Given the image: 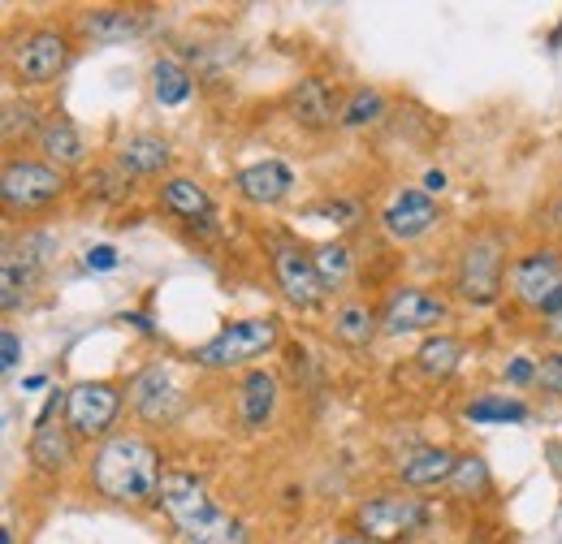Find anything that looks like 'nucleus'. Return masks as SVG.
I'll use <instances>...</instances> for the list:
<instances>
[{"instance_id":"obj_1","label":"nucleus","mask_w":562,"mask_h":544,"mask_svg":"<svg viewBox=\"0 0 562 544\" xmlns=\"http://www.w3.org/2000/svg\"><path fill=\"white\" fill-rule=\"evenodd\" d=\"M91 484L100 497L117 506H151L160 501V484H165L160 454L143 437H113L91 458Z\"/></svg>"},{"instance_id":"obj_2","label":"nucleus","mask_w":562,"mask_h":544,"mask_svg":"<svg viewBox=\"0 0 562 544\" xmlns=\"http://www.w3.org/2000/svg\"><path fill=\"white\" fill-rule=\"evenodd\" d=\"M160 510L169 514L182 544H247V528L212 501L204 479L187 476V472H165Z\"/></svg>"},{"instance_id":"obj_3","label":"nucleus","mask_w":562,"mask_h":544,"mask_svg":"<svg viewBox=\"0 0 562 544\" xmlns=\"http://www.w3.org/2000/svg\"><path fill=\"white\" fill-rule=\"evenodd\" d=\"M428 519H432L428 501L412 497V492H376V497H363L355 506V532L368 544L416 541L428 528Z\"/></svg>"},{"instance_id":"obj_4","label":"nucleus","mask_w":562,"mask_h":544,"mask_svg":"<svg viewBox=\"0 0 562 544\" xmlns=\"http://www.w3.org/2000/svg\"><path fill=\"white\" fill-rule=\"evenodd\" d=\"M57 251H61L57 234H44V229H31L4 247V260H0V307L4 311H13L40 285V276L57 260Z\"/></svg>"},{"instance_id":"obj_5","label":"nucleus","mask_w":562,"mask_h":544,"mask_svg":"<svg viewBox=\"0 0 562 544\" xmlns=\"http://www.w3.org/2000/svg\"><path fill=\"white\" fill-rule=\"evenodd\" d=\"M281 341L278 320H234L229 329H221L212 341H204L191 363L204 367V372H225V367H238V363H251L260 354H269L273 345Z\"/></svg>"},{"instance_id":"obj_6","label":"nucleus","mask_w":562,"mask_h":544,"mask_svg":"<svg viewBox=\"0 0 562 544\" xmlns=\"http://www.w3.org/2000/svg\"><path fill=\"white\" fill-rule=\"evenodd\" d=\"M66 195V173L48 160H9L0 173V200L9 212H44Z\"/></svg>"},{"instance_id":"obj_7","label":"nucleus","mask_w":562,"mask_h":544,"mask_svg":"<svg viewBox=\"0 0 562 544\" xmlns=\"http://www.w3.org/2000/svg\"><path fill=\"white\" fill-rule=\"evenodd\" d=\"M502 276H506V247L497 234H481L468 242L463 260H459V294L472 307H493L502 294Z\"/></svg>"},{"instance_id":"obj_8","label":"nucleus","mask_w":562,"mask_h":544,"mask_svg":"<svg viewBox=\"0 0 562 544\" xmlns=\"http://www.w3.org/2000/svg\"><path fill=\"white\" fill-rule=\"evenodd\" d=\"M182 403H187V398H182L178 372H173V363H165V359L147 363L139 376L131 381V410L139 415L143 423H151V428L173 423Z\"/></svg>"},{"instance_id":"obj_9","label":"nucleus","mask_w":562,"mask_h":544,"mask_svg":"<svg viewBox=\"0 0 562 544\" xmlns=\"http://www.w3.org/2000/svg\"><path fill=\"white\" fill-rule=\"evenodd\" d=\"M9 66L26 87L57 82V73L70 66V44L57 31H31L9 48Z\"/></svg>"},{"instance_id":"obj_10","label":"nucleus","mask_w":562,"mask_h":544,"mask_svg":"<svg viewBox=\"0 0 562 544\" xmlns=\"http://www.w3.org/2000/svg\"><path fill=\"white\" fill-rule=\"evenodd\" d=\"M122 410V389L109 385V381H82L74 385L70 398H66V415H70V432L91 441V437H104L113 428Z\"/></svg>"},{"instance_id":"obj_11","label":"nucleus","mask_w":562,"mask_h":544,"mask_svg":"<svg viewBox=\"0 0 562 544\" xmlns=\"http://www.w3.org/2000/svg\"><path fill=\"white\" fill-rule=\"evenodd\" d=\"M273 272H278V285L290 307L312 311V307L325 303V281L316 272V256H307L299 242H278L273 247Z\"/></svg>"},{"instance_id":"obj_12","label":"nucleus","mask_w":562,"mask_h":544,"mask_svg":"<svg viewBox=\"0 0 562 544\" xmlns=\"http://www.w3.org/2000/svg\"><path fill=\"white\" fill-rule=\"evenodd\" d=\"M506 276H510V294H515L524 307L541 311V307L562 290L559 251H532V256H519Z\"/></svg>"},{"instance_id":"obj_13","label":"nucleus","mask_w":562,"mask_h":544,"mask_svg":"<svg viewBox=\"0 0 562 544\" xmlns=\"http://www.w3.org/2000/svg\"><path fill=\"white\" fill-rule=\"evenodd\" d=\"M441 320H446V303L428 290H416V285L394 290L381 307V329L385 333H424V329H437Z\"/></svg>"},{"instance_id":"obj_14","label":"nucleus","mask_w":562,"mask_h":544,"mask_svg":"<svg viewBox=\"0 0 562 544\" xmlns=\"http://www.w3.org/2000/svg\"><path fill=\"white\" fill-rule=\"evenodd\" d=\"M381 225H385L390 238L416 242V238H424V234L437 225V200H432L428 191H398L394 204L385 207Z\"/></svg>"},{"instance_id":"obj_15","label":"nucleus","mask_w":562,"mask_h":544,"mask_svg":"<svg viewBox=\"0 0 562 544\" xmlns=\"http://www.w3.org/2000/svg\"><path fill=\"white\" fill-rule=\"evenodd\" d=\"M78 31L95 44H122L147 31V9H87L78 18Z\"/></svg>"},{"instance_id":"obj_16","label":"nucleus","mask_w":562,"mask_h":544,"mask_svg":"<svg viewBox=\"0 0 562 544\" xmlns=\"http://www.w3.org/2000/svg\"><path fill=\"white\" fill-rule=\"evenodd\" d=\"M238 191H243V200H251V204L273 207V204H281V200H290L294 173H290V165H281V160H260V165H247V169L238 173Z\"/></svg>"},{"instance_id":"obj_17","label":"nucleus","mask_w":562,"mask_h":544,"mask_svg":"<svg viewBox=\"0 0 562 544\" xmlns=\"http://www.w3.org/2000/svg\"><path fill=\"white\" fill-rule=\"evenodd\" d=\"M459 458L450 450H437V445H420L412 454L398 458V479L407 488H437V484H450L454 479Z\"/></svg>"},{"instance_id":"obj_18","label":"nucleus","mask_w":562,"mask_h":544,"mask_svg":"<svg viewBox=\"0 0 562 544\" xmlns=\"http://www.w3.org/2000/svg\"><path fill=\"white\" fill-rule=\"evenodd\" d=\"M290 109H294V117H299L307 131H325V126H334V117H342L334 91H329L321 78H303V82L290 91Z\"/></svg>"},{"instance_id":"obj_19","label":"nucleus","mask_w":562,"mask_h":544,"mask_svg":"<svg viewBox=\"0 0 562 544\" xmlns=\"http://www.w3.org/2000/svg\"><path fill=\"white\" fill-rule=\"evenodd\" d=\"M35 143H40V156H48L53 169H78L82 165V138H78L70 117H61V113L44 117Z\"/></svg>"},{"instance_id":"obj_20","label":"nucleus","mask_w":562,"mask_h":544,"mask_svg":"<svg viewBox=\"0 0 562 544\" xmlns=\"http://www.w3.org/2000/svg\"><path fill=\"white\" fill-rule=\"evenodd\" d=\"M160 204L169 207L173 216L191 220V225H212L209 191H204L200 182H191V178H169V182L160 186Z\"/></svg>"},{"instance_id":"obj_21","label":"nucleus","mask_w":562,"mask_h":544,"mask_svg":"<svg viewBox=\"0 0 562 544\" xmlns=\"http://www.w3.org/2000/svg\"><path fill=\"white\" fill-rule=\"evenodd\" d=\"M74 432H66L61 423L53 428V423H35V432H31V463L40 467V472H66L74 463Z\"/></svg>"},{"instance_id":"obj_22","label":"nucleus","mask_w":562,"mask_h":544,"mask_svg":"<svg viewBox=\"0 0 562 544\" xmlns=\"http://www.w3.org/2000/svg\"><path fill=\"white\" fill-rule=\"evenodd\" d=\"M169 165V143L156 135H135L117 147V169L131 178H151Z\"/></svg>"},{"instance_id":"obj_23","label":"nucleus","mask_w":562,"mask_h":544,"mask_svg":"<svg viewBox=\"0 0 562 544\" xmlns=\"http://www.w3.org/2000/svg\"><path fill=\"white\" fill-rule=\"evenodd\" d=\"M238 410H243V423L247 428H265L278 410V381L269 372H251L243 381V398H238Z\"/></svg>"},{"instance_id":"obj_24","label":"nucleus","mask_w":562,"mask_h":544,"mask_svg":"<svg viewBox=\"0 0 562 544\" xmlns=\"http://www.w3.org/2000/svg\"><path fill=\"white\" fill-rule=\"evenodd\" d=\"M376 325H381V316L368 303H342L338 316H334V338L351 345V350H363L376 338Z\"/></svg>"},{"instance_id":"obj_25","label":"nucleus","mask_w":562,"mask_h":544,"mask_svg":"<svg viewBox=\"0 0 562 544\" xmlns=\"http://www.w3.org/2000/svg\"><path fill=\"white\" fill-rule=\"evenodd\" d=\"M416 363H420V372L428 381H450L459 372V363H463V345L450 333H437V338H428L416 350Z\"/></svg>"},{"instance_id":"obj_26","label":"nucleus","mask_w":562,"mask_h":544,"mask_svg":"<svg viewBox=\"0 0 562 544\" xmlns=\"http://www.w3.org/2000/svg\"><path fill=\"white\" fill-rule=\"evenodd\" d=\"M151 91H156V100L160 104H187L191 100V91H195V82H191V73L187 66H178L173 57H160L156 66H151Z\"/></svg>"},{"instance_id":"obj_27","label":"nucleus","mask_w":562,"mask_h":544,"mask_svg":"<svg viewBox=\"0 0 562 544\" xmlns=\"http://www.w3.org/2000/svg\"><path fill=\"white\" fill-rule=\"evenodd\" d=\"M351 269H355V260L347 242H325V247L316 251V272H321V281H325V290H338V285L351 276Z\"/></svg>"},{"instance_id":"obj_28","label":"nucleus","mask_w":562,"mask_h":544,"mask_svg":"<svg viewBox=\"0 0 562 544\" xmlns=\"http://www.w3.org/2000/svg\"><path fill=\"white\" fill-rule=\"evenodd\" d=\"M381 113H385V100H381V91H372V87H359L351 100H347V109H342V126H372V122H381Z\"/></svg>"},{"instance_id":"obj_29","label":"nucleus","mask_w":562,"mask_h":544,"mask_svg":"<svg viewBox=\"0 0 562 544\" xmlns=\"http://www.w3.org/2000/svg\"><path fill=\"white\" fill-rule=\"evenodd\" d=\"M468 419L472 423H524L528 407L515 403V398H481V403L468 407Z\"/></svg>"},{"instance_id":"obj_30","label":"nucleus","mask_w":562,"mask_h":544,"mask_svg":"<svg viewBox=\"0 0 562 544\" xmlns=\"http://www.w3.org/2000/svg\"><path fill=\"white\" fill-rule=\"evenodd\" d=\"M40 126H44V122H40V109H35V104H18V100L4 104V138H13L18 131H22V135H31V131L40 135Z\"/></svg>"},{"instance_id":"obj_31","label":"nucleus","mask_w":562,"mask_h":544,"mask_svg":"<svg viewBox=\"0 0 562 544\" xmlns=\"http://www.w3.org/2000/svg\"><path fill=\"white\" fill-rule=\"evenodd\" d=\"M459 492H485L490 488V472H485V463L481 458H459V467H454V479H450Z\"/></svg>"},{"instance_id":"obj_32","label":"nucleus","mask_w":562,"mask_h":544,"mask_svg":"<svg viewBox=\"0 0 562 544\" xmlns=\"http://www.w3.org/2000/svg\"><path fill=\"white\" fill-rule=\"evenodd\" d=\"M537 385H541L550 398H562V345L537 359Z\"/></svg>"},{"instance_id":"obj_33","label":"nucleus","mask_w":562,"mask_h":544,"mask_svg":"<svg viewBox=\"0 0 562 544\" xmlns=\"http://www.w3.org/2000/svg\"><path fill=\"white\" fill-rule=\"evenodd\" d=\"M506 381H510V385H532V381H537V363H532V359H510Z\"/></svg>"},{"instance_id":"obj_34","label":"nucleus","mask_w":562,"mask_h":544,"mask_svg":"<svg viewBox=\"0 0 562 544\" xmlns=\"http://www.w3.org/2000/svg\"><path fill=\"white\" fill-rule=\"evenodd\" d=\"M87 269H91V272H113V269H117V251H113V247H91V251H87Z\"/></svg>"},{"instance_id":"obj_35","label":"nucleus","mask_w":562,"mask_h":544,"mask_svg":"<svg viewBox=\"0 0 562 544\" xmlns=\"http://www.w3.org/2000/svg\"><path fill=\"white\" fill-rule=\"evenodd\" d=\"M18 350H22V345H18V333L4 329V338H0V367H4V372L18 367Z\"/></svg>"},{"instance_id":"obj_36","label":"nucleus","mask_w":562,"mask_h":544,"mask_svg":"<svg viewBox=\"0 0 562 544\" xmlns=\"http://www.w3.org/2000/svg\"><path fill=\"white\" fill-rule=\"evenodd\" d=\"M441 186H446V173H437V169H432V173L424 178V191H441Z\"/></svg>"},{"instance_id":"obj_37","label":"nucleus","mask_w":562,"mask_h":544,"mask_svg":"<svg viewBox=\"0 0 562 544\" xmlns=\"http://www.w3.org/2000/svg\"><path fill=\"white\" fill-rule=\"evenodd\" d=\"M550 338L562 341V316H559V320H550Z\"/></svg>"},{"instance_id":"obj_38","label":"nucleus","mask_w":562,"mask_h":544,"mask_svg":"<svg viewBox=\"0 0 562 544\" xmlns=\"http://www.w3.org/2000/svg\"><path fill=\"white\" fill-rule=\"evenodd\" d=\"M334 544H368V541H334Z\"/></svg>"},{"instance_id":"obj_39","label":"nucleus","mask_w":562,"mask_h":544,"mask_svg":"<svg viewBox=\"0 0 562 544\" xmlns=\"http://www.w3.org/2000/svg\"><path fill=\"white\" fill-rule=\"evenodd\" d=\"M472 544H485V541H472Z\"/></svg>"}]
</instances>
